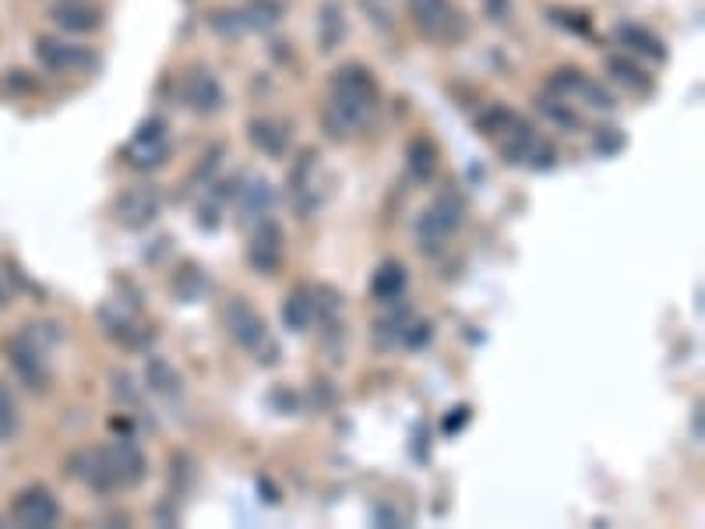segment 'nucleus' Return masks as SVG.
Returning <instances> with one entry per match:
<instances>
[{
	"instance_id": "obj_1",
	"label": "nucleus",
	"mask_w": 705,
	"mask_h": 529,
	"mask_svg": "<svg viewBox=\"0 0 705 529\" xmlns=\"http://www.w3.org/2000/svg\"><path fill=\"white\" fill-rule=\"evenodd\" d=\"M381 110V85L367 64L349 60L328 78V103L321 110V124L335 142H346L357 131L374 124Z\"/></svg>"
},
{
	"instance_id": "obj_2",
	"label": "nucleus",
	"mask_w": 705,
	"mask_h": 529,
	"mask_svg": "<svg viewBox=\"0 0 705 529\" xmlns=\"http://www.w3.org/2000/svg\"><path fill=\"white\" fill-rule=\"evenodd\" d=\"M476 131L498 145L508 166H529V170H550L554 166V149L540 142L536 127L522 120L512 106L494 103L490 110H483L476 117Z\"/></svg>"
},
{
	"instance_id": "obj_3",
	"label": "nucleus",
	"mask_w": 705,
	"mask_h": 529,
	"mask_svg": "<svg viewBox=\"0 0 705 529\" xmlns=\"http://www.w3.org/2000/svg\"><path fill=\"white\" fill-rule=\"evenodd\" d=\"M71 466H75L71 473H75L78 480H85V484L99 494L120 491V487L131 491V487H138L141 480L149 477V459H145V452H141L131 438H120L106 448L78 455Z\"/></svg>"
},
{
	"instance_id": "obj_4",
	"label": "nucleus",
	"mask_w": 705,
	"mask_h": 529,
	"mask_svg": "<svg viewBox=\"0 0 705 529\" xmlns=\"http://www.w3.org/2000/svg\"><path fill=\"white\" fill-rule=\"evenodd\" d=\"M223 325L230 332V339L240 346V350L254 353L261 364H275L279 360V346L272 343L268 336L265 318L258 314V307L251 304L247 297H230L223 304Z\"/></svg>"
},
{
	"instance_id": "obj_5",
	"label": "nucleus",
	"mask_w": 705,
	"mask_h": 529,
	"mask_svg": "<svg viewBox=\"0 0 705 529\" xmlns=\"http://www.w3.org/2000/svg\"><path fill=\"white\" fill-rule=\"evenodd\" d=\"M406 4L423 39L438 46H459L462 39H469V18L455 0H406Z\"/></svg>"
},
{
	"instance_id": "obj_6",
	"label": "nucleus",
	"mask_w": 705,
	"mask_h": 529,
	"mask_svg": "<svg viewBox=\"0 0 705 529\" xmlns=\"http://www.w3.org/2000/svg\"><path fill=\"white\" fill-rule=\"evenodd\" d=\"M462 216H466V205H462L459 191H441L427 209L416 216L413 223V237H416V247L423 254H434L445 247V240L452 237L455 230L462 226Z\"/></svg>"
},
{
	"instance_id": "obj_7",
	"label": "nucleus",
	"mask_w": 705,
	"mask_h": 529,
	"mask_svg": "<svg viewBox=\"0 0 705 529\" xmlns=\"http://www.w3.org/2000/svg\"><path fill=\"white\" fill-rule=\"evenodd\" d=\"M547 92L561 99H572V106H586V110H596V113H614L617 110V99L607 92V85H600L596 78H589L586 71L579 68H561L547 78Z\"/></svg>"
},
{
	"instance_id": "obj_8",
	"label": "nucleus",
	"mask_w": 705,
	"mask_h": 529,
	"mask_svg": "<svg viewBox=\"0 0 705 529\" xmlns=\"http://www.w3.org/2000/svg\"><path fill=\"white\" fill-rule=\"evenodd\" d=\"M180 103L187 106L198 117H212L226 106V92L223 82L216 78V71L208 64H191L180 78Z\"/></svg>"
},
{
	"instance_id": "obj_9",
	"label": "nucleus",
	"mask_w": 705,
	"mask_h": 529,
	"mask_svg": "<svg viewBox=\"0 0 705 529\" xmlns=\"http://www.w3.org/2000/svg\"><path fill=\"white\" fill-rule=\"evenodd\" d=\"M124 156L134 170H156L170 156V127L163 117L141 120L138 131L131 135V142L124 145Z\"/></svg>"
},
{
	"instance_id": "obj_10",
	"label": "nucleus",
	"mask_w": 705,
	"mask_h": 529,
	"mask_svg": "<svg viewBox=\"0 0 705 529\" xmlns=\"http://www.w3.org/2000/svg\"><path fill=\"white\" fill-rule=\"evenodd\" d=\"M282 261H286V233L275 219H261L251 230V244H247V265L258 276H279Z\"/></svg>"
},
{
	"instance_id": "obj_11",
	"label": "nucleus",
	"mask_w": 705,
	"mask_h": 529,
	"mask_svg": "<svg viewBox=\"0 0 705 529\" xmlns=\"http://www.w3.org/2000/svg\"><path fill=\"white\" fill-rule=\"evenodd\" d=\"M36 60L50 75H85V71L96 68V53L92 50L64 43V39H53V36L36 39Z\"/></svg>"
},
{
	"instance_id": "obj_12",
	"label": "nucleus",
	"mask_w": 705,
	"mask_h": 529,
	"mask_svg": "<svg viewBox=\"0 0 705 529\" xmlns=\"http://www.w3.org/2000/svg\"><path fill=\"white\" fill-rule=\"evenodd\" d=\"M11 519L18 522L22 529H46V526H57L60 519V501L50 487L43 484H32L11 501Z\"/></svg>"
},
{
	"instance_id": "obj_13",
	"label": "nucleus",
	"mask_w": 705,
	"mask_h": 529,
	"mask_svg": "<svg viewBox=\"0 0 705 529\" xmlns=\"http://www.w3.org/2000/svg\"><path fill=\"white\" fill-rule=\"evenodd\" d=\"M113 216L124 230H145L159 216V194L152 187H124L113 202Z\"/></svg>"
},
{
	"instance_id": "obj_14",
	"label": "nucleus",
	"mask_w": 705,
	"mask_h": 529,
	"mask_svg": "<svg viewBox=\"0 0 705 529\" xmlns=\"http://www.w3.org/2000/svg\"><path fill=\"white\" fill-rule=\"evenodd\" d=\"M50 18L57 29L71 32V36H89V32L103 29V11H96L85 0H64L50 11Z\"/></svg>"
},
{
	"instance_id": "obj_15",
	"label": "nucleus",
	"mask_w": 705,
	"mask_h": 529,
	"mask_svg": "<svg viewBox=\"0 0 705 529\" xmlns=\"http://www.w3.org/2000/svg\"><path fill=\"white\" fill-rule=\"evenodd\" d=\"M614 36H617V43L628 46L631 53H639V57H646V60H656V64H663V60L670 57L667 43H663L653 29H646V25H639V22H621L614 29Z\"/></svg>"
},
{
	"instance_id": "obj_16",
	"label": "nucleus",
	"mask_w": 705,
	"mask_h": 529,
	"mask_svg": "<svg viewBox=\"0 0 705 529\" xmlns=\"http://www.w3.org/2000/svg\"><path fill=\"white\" fill-rule=\"evenodd\" d=\"M247 138H251L254 149L268 159L286 156V145H290L286 124H279V120H272V117H254L251 124H247Z\"/></svg>"
},
{
	"instance_id": "obj_17",
	"label": "nucleus",
	"mask_w": 705,
	"mask_h": 529,
	"mask_svg": "<svg viewBox=\"0 0 705 529\" xmlns=\"http://www.w3.org/2000/svg\"><path fill=\"white\" fill-rule=\"evenodd\" d=\"M8 360L11 367H15V374L25 381L29 388H43L46 381V367H43V353H39V346H32L29 339H11L8 343Z\"/></svg>"
},
{
	"instance_id": "obj_18",
	"label": "nucleus",
	"mask_w": 705,
	"mask_h": 529,
	"mask_svg": "<svg viewBox=\"0 0 705 529\" xmlns=\"http://www.w3.org/2000/svg\"><path fill=\"white\" fill-rule=\"evenodd\" d=\"M275 209V191L268 180L261 177H251V184L240 187V223L251 226V223H261V219H268Z\"/></svg>"
},
{
	"instance_id": "obj_19",
	"label": "nucleus",
	"mask_w": 705,
	"mask_h": 529,
	"mask_svg": "<svg viewBox=\"0 0 705 529\" xmlns=\"http://www.w3.org/2000/svg\"><path fill=\"white\" fill-rule=\"evenodd\" d=\"M409 286V276H406V265L395 258L381 261L378 269H374V279H371V297L378 304H399L402 293Z\"/></svg>"
},
{
	"instance_id": "obj_20",
	"label": "nucleus",
	"mask_w": 705,
	"mask_h": 529,
	"mask_svg": "<svg viewBox=\"0 0 705 529\" xmlns=\"http://www.w3.org/2000/svg\"><path fill=\"white\" fill-rule=\"evenodd\" d=\"M349 32V22H346V8H342V0H325L318 8V50L321 53H335L342 46Z\"/></svg>"
},
{
	"instance_id": "obj_21",
	"label": "nucleus",
	"mask_w": 705,
	"mask_h": 529,
	"mask_svg": "<svg viewBox=\"0 0 705 529\" xmlns=\"http://www.w3.org/2000/svg\"><path fill=\"white\" fill-rule=\"evenodd\" d=\"M99 321L106 325V336L117 339L120 346H131V350H138L145 339H149V332L134 321L131 311H120L117 304H106L103 311H99Z\"/></svg>"
},
{
	"instance_id": "obj_22",
	"label": "nucleus",
	"mask_w": 705,
	"mask_h": 529,
	"mask_svg": "<svg viewBox=\"0 0 705 529\" xmlns=\"http://www.w3.org/2000/svg\"><path fill=\"white\" fill-rule=\"evenodd\" d=\"M607 75L614 78L621 89L635 92V96H649V92H653V75H646L635 60L621 57V53H610L607 57Z\"/></svg>"
},
{
	"instance_id": "obj_23",
	"label": "nucleus",
	"mask_w": 705,
	"mask_h": 529,
	"mask_svg": "<svg viewBox=\"0 0 705 529\" xmlns=\"http://www.w3.org/2000/svg\"><path fill=\"white\" fill-rule=\"evenodd\" d=\"M406 170H409V177L420 180V184L434 180V173H438V145L423 135L413 138V142L406 145Z\"/></svg>"
},
{
	"instance_id": "obj_24",
	"label": "nucleus",
	"mask_w": 705,
	"mask_h": 529,
	"mask_svg": "<svg viewBox=\"0 0 705 529\" xmlns=\"http://www.w3.org/2000/svg\"><path fill=\"white\" fill-rule=\"evenodd\" d=\"M318 318V304H314V290H293L282 304V325L290 332H307L311 321Z\"/></svg>"
},
{
	"instance_id": "obj_25",
	"label": "nucleus",
	"mask_w": 705,
	"mask_h": 529,
	"mask_svg": "<svg viewBox=\"0 0 705 529\" xmlns=\"http://www.w3.org/2000/svg\"><path fill=\"white\" fill-rule=\"evenodd\" d=\"M145 378H149L152 392L166 395V399H177V395L184 392V381H180L177 367H173L166 357H149V364H145Z\"/></svg>"
},
{
	"instance_id": "obj_26",
	"label": "nucleus",
	"mask_w": 705,
	"mask_h": 529,
	"mask_svg": "<svg viewBox=\"0 0 705 529\" xmlns=\"http://www.w3.org/2000/svg\"><path fill=\"white\" fill-rule=\"evenodd\" d=\"M536 110H540L543 117L550 120V124L564 127V131H579V127H582V113L575 110L568 99L554 96V92H543V96H536Z\"/></svg>"
},
{
	"instance_id": "obj_27",
	"label": "nucleus",
	"mask_w": 705,
	"mask_h": 529,
	"mask_svg": "<svg viewBox=\"0 0 705 529\" xmlns=\"http://www.w3.org/2000/svg\"><path fill=\"white\" fill-rule=\"evenodd\" d=\"M282 18V4L279 0H251L244 8V22H247V32H268L275 29Z\"/></svg>"
},
{
	"instance_id": "obj_28",
	"label": "nucleus",
	"mask_w": 705,
	"mask_h": 529,
	"mask_svg": "<svg viewBox=\"0 0 705 529\" xmlns=\"http://www.w3.org/2000/svg\"><path fill=\"white\" fill-rule=\"evenodd\" d=\"M205 290H208L205 276H201L194 265H187V269H180L177 276H173V297H177L180 304H198Z\"/></svg>"
},
{
	"instance_id": "obj_29",
	"label": "nucleus",
	"mask_w": 705,
	"mask_h": 529,
	"mask_svg": "<svg viewBox=\"0 0 705 529\" xmlns=\"http://www.w3.org/2000/svg\"><path fill=\"white\" fill-rule=\"evenodd\" d=\"M547 22L557 25V29L572 32V36H589L593 32V22H589L586 11H568V8H550Z\"/></svg>"
},
{
	"instance_id": "obj_30",
	"label": "nucleus",
	"mask_w": 705,
	"mask_h": 529,
	"mask_svg": "<svg viewBox=\"0 0 705 529\" xmlns=\"http://www.w3.org/2000/svg\"><path fill=\"white\" fill-rule=\"evenodd\" d=\"M18 434V403L11 388L0 381V441H15Z\"/></svg>"
},
{
	"instance_id": "obj_31",
	"label": "nucleus",
	"mask_w": 705,
	"mask_h": 529,
	"mask_svg": "<svg viewBox=\"0 0 705 529\" xmlns=\"http://www.w3.org/2000/svg\"><path fill=\"white\" fill-rule=\"evenodd\" d=\"M208 29L219 32V36H240V32H247L244 11H216V15H208Z\"/></svg>"
},
{
	"instance_id": "obj_32",
	"label": "nucleus",
	"mask_w": 705,
	"mask_h": 529,
	"mask_svg": "<svg viewBox=\"0 0 705 529\" xmlns=\"http://www.w3.org/2000/svg\"><path fill=\"white\" fill-rule=\"evenodd\" d=\"M624 145H628V138H624L621 127H600V131H596V138H593V149L600 152V156H607V159L621 156Z\"/></svg>"
},
{
	"instance_id": "obj_33",
	"label": "nucleus",
	"mask_w": 705,
	"mask_h": 529,
	"mask_svg": "<svg viewBox=\"0 0 705 529\" xmlns=\"http://www.w3.org/2000/svg\"><path fill=\"white\" fill-rule=\"evenodd\" d=\"M431 336H434V325H431V321H423V318L413 321V318H409V325L402 328V339H399V343L406 346V350H423V346L431 343Z\"/></svg>"
},
{
	"instance_id": "obj_34",
	"label": "nucleus",
	"mask_w": 705,
	"mask_h": 529,
	"mask_svg": "<svg viewBox=\"0 0 705 529\" xmlns=\"http://www.w3.org/2000/svg\"><path fill=\"white\" fill-rule=\"evenodd\" d=\"M469 420H473V410H469V406H452V410H448V417L441 420V431L452 438V434H459L462 427L469 424Z\"/></svg>"
},
{
	"instance_id": "obj_35",
	"label": "nucleus",
	"mask_w": 705,
	"mask_h": 529,
	"mask_svg": "<svg viewBox=\"0 0 705 529\" xmlns=\"http://www.w3.org/2000/svg\"><path fill=\"white\" fill-rule=\"evenodd\" d=\"M483 8H487L490 22H505L508 18V0H483Z\"/></svg>"
},
{
	"instance_id": "obj_36",
	"label": "nucleus",
	"mask_w": 705,
	"mask_h": 529,
	"mask_svg": "<svg viewBox=\"0 0 705 529\" xmlns=\"http://www.w3.org/2000/svg\"><path fill=\"white\" fill-rule=\"evenodd\" d=\"M4 304H8V293H4V290H0V307H4Z\"/></svg>"
}]
</instances>
